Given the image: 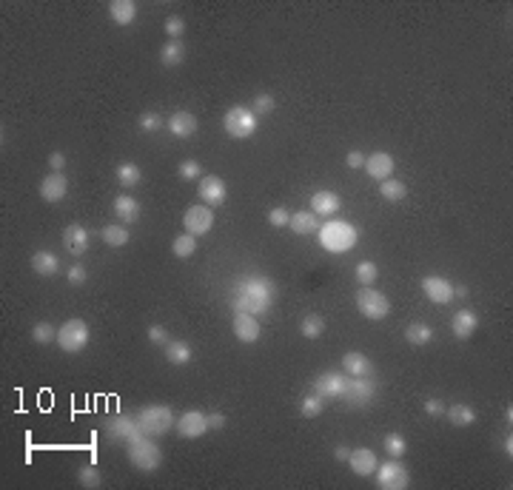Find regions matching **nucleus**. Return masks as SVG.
Returning a JSON list of instances; mask_svg holds the SVG:
<instances>
[{"mask_svg": "<svg viewBox=\"0 0 513 490\" xmlns=\"http://www.w3.org/2000/svg\"><path fill=\"white\" fill-rule=\"evenodd\" d=\"M277 283L268 277H243L234 285V311L239 314H265L277 299Z\"/></svg>", "mask_w": 513, "mask_h": 490, "instance_id": "obj_1", "label": "nucleus"}, {"mask_svg": "<svg viewBox=\"0 0 513 490\" xmlns=\"http://www.w3.org/2000/svg\"><path fill=\"white\" fill-rule=\"evenodd\" d=\"M319 245L328 251V254H345L356 245V228L348 223V220H331V223H322L319 226Z\"/></svg>", "mask_w": 513, "mask_h": 490, "instance_id": "obj_2", "label": "nucleus"}, {"mask_svg": "<svg viewBox=\"0 0 513 490\" xmlns=\"http://www.w3.org/2000/svg\"><path fill=\"white\" fill-rule=\"evenodd\" d=\"M137 422H140L143 436H152V439L166 436L171 427L177 425L168 405H148V408H143V411L137 413Z\"/></svg>", "mask_w": 513, "mask_h": 490, "instance_id": "obj_3", "label": "nucleus"}, {"mask_svg": "<svg viewBox=\"0 0 513 490\" xmlns=\"http://www.w3.org/2000/svg\"><path fill=\"white\" fill-rule=\"evenodd\" d=\"M129 462L143 473H152L163 465V450L152 436H143L129 445Z\"/></svg>", "mask_w": 513, "mask_h": 490, "instance_id": "obj_4", "label": "nucleus"}, {"mask_svg": "<svg viewBox=\"0 0 513 490\" xmlns=\"http://www.w3.org/2000/svg\"><path fill=\"white\" fill-rule=\"evenodd\" d=\"M257 114L246 106H231L223 117V129L231 140H248L254 132H257Z\"/></svg>", "mask_w": 513, "mask_h": 490, "instance_id": "obj_5", "label": "nucleus"}, {"mask_svg": "<svg viewBox=\"0 0 513 490\" xmlns=\"http://www.w3.org/2000/svg\"><path fill=\"white\" fill-rule=\"evenodd\" d=\"M88 325L83 322V319H66L63 325L57 328V345H60V351H66V354H80L86 345H88Z\"/></svg>", "mask_w": 513, "mask_h": 490, "instance_id": "obj_6", "label": "nucleus"}, {"mask_svg": "<svg viewBox=\"0 0 513 490\" xmlns=\"http://www.w3.org/2000/svg\"><path fill=\"white\" fill-rule=\"evenodd\" d=\"M356 308L365 319H385L390 314V299L382 291H374L371 285H362V291H356Z\"/></svg>", "mask_w": 513, "mask_h": 490, "instance_id": "obj_7", "label": "nucleus"}, {"mask_svg": "<svg viewBox=\"0 0 513 490\" xmlns=\"http://www.w3.org/2000/svg\"><path fill=\"white\" fill-rule=\"evenodd\" d=\"M374 476H377V487H382V490H405L411 484L408 468L400 462V459H394V456H390L388 462L377 465Z\"/></svg>", "mask_w": 513, "mask_h": 490, "instance_id": "obj_8", "label": "nucleus"}, {"mask_svg": "<svg viewBox=\"0 0 513 490\" xmlns=\"http://www.w3.org/2000/svg\"><path fill=\"white\" fill-rule=\"evenodd\" d=\"M348 382L351 377L348 374H340V371H325L314 379V393H319L322 400H345L348 393Z\"/></svg>", "mask_w": 513, "mask_h": 490, "instance_id": "obj_9", "label": "nucleus"}, {"mask_svg": "<svg viewBox=\"0 0 513 490\" xmlns=\"http://www.w3.org/2000/svg\"><path fill=\"white\" fill-rule=\"evenodd\" d=\"M197 194H200L203 205H208V208L223 205V203H226V197H228L226 180H223V177H217V174H203V177H200V186H197Z\"/></svg>", "mask_w": 513, "mask_h": 490, "instance_id": "obj_10", "label": "nucleus"}, {"mask_svg": "<svg viewBox=\"0 0 513 490\" xmlns=\"http://www.w3.org/2000/svg\"><path fill=\"white\" fill-rule=\"evenodd\" d=\"M183 226H186V234H191V237L208 234L211 226H214V208H208V205H191L186 211V217H183Z\"/></svg>", "mask_w": 513, "mask_h": 490, "instance_id": "obj_11", "label": "nucleus"}, {"mask_svg": "<svg viewBox=\"0 0 513 490\" xmlns=\"http://www.w3.org/2000/svg\"><path fill=\"white\" fill-rule=\"evenodd\" d=\"M174 431H177V436H183V439H200L203 434H208V413H203V411H186L183 416L177 419Z\"/></svg>", "mask_w": 513, "mask_h": 490, "instance_id": "obj_12", "label": "nucleus"}, {"mask_svg": "<svg viewBox=\"0 0 513 490\" xmlns=\"http://www.w3.org/2000/svg\"><path fill=\"white\" fill-rule=\"evenodd\" d=\"M106 427H109V436H111V439H123L126 445L143 439V431H140L137 416H114V419L106 422Z\"/></svg>", "mask_w": 513, "mask_h": 490, "instance_id": "obj_13", "label": "nucleus"}, {"mask_svg": "<svg viewBox=\"0 0 513 490\" xmlns=\"http://www.w3.org/2000/svg\"><path fill=\"white\" fill-rule=\"evenodd\" d=\"M422 291H425V297L434 305H448L450 299H454V283H448L445 277H436V274L422 280Z\"/></svg>", "mask_w": 513, "mask_h": 490, "instance_id": "obj_14", "label": "nucleus"}, {"mask_svg": "<svg viewBox=\"0 0 513 490\" xmlns=\"http://www.w3.org/2000/svg\"><path fill=\"white\" fill-rule=\"evenodd\" d=\"M231 328H234V336H237V340L246 342V345H254V342L260 340V322H257L254 314H239V311H234Z\"/></svg>", "mask_w": 513, "mask_h": 490, "instance_id": "obj_15", "label": "nucleus"}, {"mask_svg": "<svg viewBox=\"0 0 513 490\" xmlns=\"http://www.w3.org/2000/svg\"><path fill=\"white\" fill-rule=\"evenodd\" d=\"M66 194H69V180H66L63 174L52 171L49 177L40 180V200H46V203H60Z\"/></svg>", "mask_w": 513, "mask_h": 490, "instance_id": "obj_16", "label": "nucleus"}, {"mask_svg": "<svg viewBox=\"0 0 513 490\" xmlns=\"http://www.w3.org/2000/svg\"><path fill=\"white\" fill-rule=\"evenodd\" d=\"M374 393H377V385L371 382V377H362V379H354V377H351L348 393H345V402L362 408V405H368V402L374 400Z\"/></svg>", "mask_w": 513, "mask_h": 490, "instance_id": "obj_17", "label": "nucleus"}, {"mask_svg": "<svg viewBox=\"0 0 513 490\" xmlns=\"http://www.w3.org/2000/svg\"><path fill=\"white\" fill-rule=\"evenodd\" d=\"M88 239H92V234H88V228H83L80 223H69L63 228V245H66V248L74 257H80V254L88 251Z\"/></svg>", "mask_w": 513, "mask_h": 490, "instance_id": "obj_18", "label": "nucleus"}, {"mask_svg": "<svg viewBox=\"0 0 513 490\" xmlns=\"http://www.w3.org/2000/svg\"><path fill=\"white\" fill-rule=\"evenodd\" d=\"M365 171L371 180H388L390 174H394V157L388 155V151H374V155L365 157Z\"/></svg>", "mask_w": 513, "mask_h": 490, "instance_id": "obj_19", "label": "nucleus"}, {"mask_svg": "<svg viewBox=\"0 0 513 490\" xmlns=\"http://www.w3.org/2000/svg\"><path fill=\"white\" fill-rule=\"evenodd\" d=\"M342 368L345 374L354 377V379H362V377H374V362L362 354V351H348L342 356Z\"/></svg>", "mask_w": 513, "mask_h": 490, "instance_id": "obj_20", "label": "nucleus"}, {"mask_svg": "<svg viewBox=\"0 0 513 490\" xmlns=\"http://www.w3.org/2000/svg\"><path fill=\"white\" fill-rule=\"evenodd\" d=\"M348 465H351V471L356 476H371L379 462H377V456H374L371 448H354L351 456H348Z\"/></svg>", "mask_w": 513, "mask_h": 490, "instance_id": "obj_21", "label": "nucleus"}, {"mask_svg": "<svg viewBox=\"0 0 513 490\" xmlns=\"http://www.w3.org/2000/svg\"><path fill=\"white\" fill-rule=\"evenodd\" d=\"M168 132H171L174 137H180V140L194 137V132H197V117H194L191 111H174V114L168 117Z\"/></svg>", "mask_w": 513, "mask_h": 490, "instance_id": "obj_22", "label": "nucleus"}, {"mask_svg": "<svg viewBox=\"0 0 513 490\" xmlns=\"http://www.w3.org/2000/svg\"><path fill=\"white\" fill-rule=\"evenodd\" d=\"M340 208H342V200L334 191H317L311 197V211L317 217H331V214H337Z\"/></svg>", "mask_w": 513, "mask_h": 490, "instance_id": "obj_23", "label": "nucleus"}, {"mask_svg": "<svg viewBox=\"0 0 513 490\" xmlns=\"http://www.w3.org/2000/svg\"><path fill=\"white\" fill-rule=\"evenodd\" d=\"M479 328V317L473 311H457L454 319H450V331H454L457 340H471Z\"/></svg>", "mask_w": 513, "mask_h": 490, "instance_id": "obj_24", "label": "nucleus"}, {"mask_svg": "<svg viewBox=\"0 0 513 490\" xmlns=\"http://www.w3.org/2000/svg\"><path fill=\"white\" fill-rule=\"evenodd\" d=\"M319 217L314 211H297V214H291V220H288V228L294 231V234H314V231H319Z\"/></svg>", "mask_w": 513, "mask_h": 490, "instance_id": "obj_25", "label": "nucleus"}, {"mask_svg": "<svg viewBox=\"0 0 513 490\" xmlns=\"http://www.w3.org/2000/svg\"><path fill=\"white\" fill-rule=\"evenodd\" d=\"M109 15L117 26H132L137 17V3L134 0H111L109 3Z\"/></svg>", "mask_w": 513, "mask_h": 490, "instance_id": "obj_26", "label": "nucleus"}, {"mask_svg": "<svg viewBox=\"0 0 513 490\" xmlns=\"http://www.w3.org/2000/svg\"><path fill=\"white\" fill-rule=\"evenodd\" d=\"M114 214L120 223H137L140 220V203L129 194H120L114 197Z\"/></svg>", "mask_w": 513, "mask_h": 490, "instance_id": "obj_27", "label": "nucleus"}, {"mask_svg": "<svg viewBox=\"0 0 513 490\" xmlns=\"http://www.w3.org/2000/svg\"><path fill=\"white\" fill-rule=\"evenodd\" d=\"M32 271L38 274V277H54V274L60 271L57 254H52V251H35V257H32Z\"/></svg>", "mask_w": 513, "mask_h": 490, "instance_id": "obj_28", "label": "nucleus"}, {"mask_svg": "<svg viewBox=\"0 0 513 490\" xmlns=\"http://www.w3.org/2000/svg\"><path fill=\"white\" fill-rule=\"evenodd\" d=\"M445 416H448V422L454 425V427H471V425L476 422V411H473L471 405H465V402L450 405V408L445 411Z\"/></svg>", "mask_w": 513, "mask_h": 490, "instance_id": "obj_29", "label": "nucleus"}, {"mask_svg": "<svg viewBox=\"0 0 513 490\" xmlns=\"http://www.w3.org/2000/svg\"><path fill=\"white\" fill-rule=\"evenodd\" d=\"M405 340H408V345L422 348V345H428V342L434 340V328H431L428 322H411V325L405 328Z\"/></svg>", "mask_w": 513, "mask_h": 490, "instance_id": "obj_30", "label": "nucleus"}, {"mask_svg": "<svg viewBox=\"0 0 513 490\" xmlns=\"http://www.w3.org/2000/svg\"><path fill=\"white\" fill-rule=\"evenodd\" d=\"M191 356H194V351H191L189 342H183V340H168V345H166V359H168L171 365H189Z\"/></svg>", "mask_w": 513, "mask_h": 490, "instance_id": "obj_31", "label": "nucleus"}, {"mask_svg": "<svg viewBox=\"0 0 513 490\" xmlns=\"http://www.w3.org/2000/svg\"><path fill=\"white\" fill-rule=\"evenodd\" d=\"M160 60L163 66H180L186 60V46L183 40H166L163 49H160Z\"/></svg>", "mask_w": 513, "mask_h": 490, "instance_id": "obj_32", "label": "nucleus"}, {"mask_svg": "<svg viewBox=\"0 0 513 490\" xmlns=\"http://www.w3.org/2000/svg\"><path fill=\"white\" fill-rule=\"evenodd\" d=\"M114 174H117V182H120V186H126V189L140 186V180H143V168H140L137 163H120Z\"/></svg>", "mask_w": 513, "mask_h": 490, "instance_id": "obj_33", "label": "nucleus"}, {"mask_svg": "<svg viewBox=\"0 0 513 490\" xmlns=\"http://www.w3.org/2000/svg\"><path fill=\"white\" fill-rule=\"evenodd\" d=\"M100 237H103L106 245H111V248H123V245L129 242V228L123 223H111L100 231Z\"/></svg>", "mask_w": 513, "mask_h": 490, "instance_id": "obj_34", "label": "nucleus"}, {"mask_svg": "<svg viewBox=\"0 0 513 490\" xmlns=\"http://www.w3.org/2000/svg\"><path fill=\"white\" fill-rule=\"evenodd\" d=\"M299 331H303L306 340H319L325 333V319L319 314H306L303 322H299Z\"/></svg>", "mask_w": 513, "mask_h": 490, "instance_id": "obj_35", "label": "nucleus"}, {"mask_svg": "<svg viewBox=\"0 0 513 490\" xmlns=\"http://www.w3.org/2000/svg\"><path fill=\"white\" fill-rule=\"evenodd\" d=\"M379 194H382L385 200H390V203H400V200H405L408 189H405V182H400V180H394V177H388V180L379 182Z\"/></svg>", "mask_w": 513, "mask_h": 490, "instance_id": "obj_36", "label": "nucleus"}, {"mask_svg": "<svg viewBox=\"0 0 513 490\" xmlns=\"http://www.w3.org/2000/svg\"><path fill=\"white\" fill-rule=\"evenodd\" d=\"M171 251H174V257H180V260H189V257L197 251V237L180 234V237L171 242Z\"/></svg>", "mask_w": 513, "mask_h": 490, "instance_id": "obj_37", "label": "nucleus"}, {"mask_svg": "<svg viewBox=\"0 0 513 490\" xmlns=\"http://www.w3.org/2000/svg\"><path fill=\"white\" fill-rule=\"evenodd\" d=\"M322 411H325V400L319 393H311V396H306V400L299 402V413H303L306 419H317Z\"/></svg>", "mask_w": 513, "mask_h": 490, "instance_id": "obj_38", "label": "nucleus"}, {"mask_svg": "<svg viewBox=\"0 0 513 490\" xmlns=\"http://www.w3.org/2000/svg\"><path fill=\"white\" fill-rule=\"evenodd\" d=\"M163 126H166V117H163L160 111H143V114H140V129H143L145 134L163 132Z\"/></svg>", "mask_w": 513, "mask_h": 490, "instance_id": "obj_39", "label": "nucleus"}, {"mask_svg": "<svg viewBox=\"0 0 513 490\" xmlns=\"http://www.w3.org/2000/svg\"><path fill=\"white\" fill-rule=\"evenodd\" d=\"M32 340L38 345H52V342H57V328L52 322H38L32 328Z\"/></svg>", "mask_w": 513, "mask_h": 490, "instance_id": "obj_40", "label": "nucleus"}, {"mask_svg": "<svg viewBox=\"0 0 513 490\" xmlns=\"http://www.w3.org/2000/svg\"><path fill=\"white\" fill-rule=\"evenodd\" d=\"M377 277H379V268H377L371 260H362V262L356 265V280H359V285H374Z\"/></svg>", "mask_w": 513, "mask_h": 490, "instance_id": "obj_41", "label": "nucleus"}, {"mask_svg": "<svg viewBox=\"0 0 513 490\" xmlns=\"http://www.w3.org/2000/svg\"><path fill=\"white\" fill-rule=\"evenodd\" d=\"M77 482L83 484V487H88V490H95V487H100V471H97V465H83L80 468V473H77Z\"/></svg>", "mask_w": 513, "mask_h": 490, "instance_id": "obj_42", "label": "nucleus"}, {"mask_svg": "<svg viewBox=\"0 0 513 490\" xmlns=\"http://www.w3.org/2000/svg\"><path fill=\"white\" fill-rule=\"evenodd\" d=\"M405 450H408L405 436H400V434H388V436H385V453H388V456L400 459V456H405Z\"/></svg>", "mask_w": 513, "mask_h": 490, "instance_id": "obj_43", "label": "nucleus"}, {"mask_svg": "<svg viewBox=\"0 0 513 490\" xmlns=\"http://www.w3.org/2000/svg\"><path fill=\"white\" fill-rule=\"evenodd\" d=\"M274 109H277L274 95H268V91H262V95H257V97H254V109H251V111H254L257 117H262V114H271Z\"/></svg>", "mask_w": 513, "mask_h": 490, "instance_id": "obj_44", "label": "nucleus"}, {"mask_svg": "<svg viewBox=\"0 0 513 490\" xmlns=\"http://www.w3.org/2000/svg\"><path fill=\"white\" fill-rule=\"evenodd\" d=\"M166 35L171 38V40H180L186 35V20L180 17V15H171V17H166Z\"/></svg>", "mask_w": 513, "mask_h": 490, "instance_id": "obj_45", "label": "nucleus"}, {"mask_svg": "<svg viewBox=\"0 0 513 490\" xmlns=\"http://www.w3.org/2000/svg\"><path fill=\"white\" fill-rule=\"evenodd\" d=\"M177 174L183 180H197V177H203V166L197 160H183V163H180V168H177Z\"/></svg>", "mask_w": 513, "mask_h": 490, "instance_id": "obj_46", "label": "nucleus"}, {"mask_svg": "<svg viewBox=\"0 0 513 490\" xmlns=\"http://www.w3.org/2000/svg\"><path fill=\"white\" fill-rule=\"evenodd\" d=\"M288 220H291V214H288L283 205H277V208H271V211H268V223L274 226V228H285V226H288Z\"/></svg>", "mask_w": 513, "mask_h": 490, "instance_id": "obj_47", "label": "nucleus"}, {"mask_svg": "<svg viewBox=\"0 0 513 490\" xmlns=\"http://www.w3.org/2000/svg\"><path fill=\"white\" fill-rule=\"evenodd\" d=\"M148 342L166 348V345H168V331H166L163 325H152V328H148Z\"/></svg>", "mask_w": 513, "mask_h": 490, "instance_id": "obj_48", "label": "nucleus"}, {"mask_svg": "<svg viewBox=\"0 0 513 490\" xmlns=\"http://www.w3.org/2000/svg\"><path fill=\"white\" fill-rule=\"evenodd\" d=\"M66 280H69L72 285H83V283L88 280V274H86V268H83V265H72V268L66 271Z\"/></svg>", "mask_w": 513, "mask_h": 490, "instance_id": "obj_49", "label": "nucleus"}, {"mask_svg": "<svg viewBox=\"0 0 513 490\" xmlns=\"http://www.w3.org/2000/svg\"><path fill=\"white\" fill-rule=\"evenodd\" d=\"M49 168L57 171V174H63V168H66V155H63V151H52V155H49Z\"/></svg>", "mask_w": 513, "mask_h": 490, "instance_id": "obj_50", "label": "nucleus"}, {"mask_svg": "<svg viewBox=\"0 0 513 490\" xmlns=\"http://www.w3.org/2000/svg\"><path fill=\"white\" fill-rule=\"evenodd\" d=\"M223 427H226V413L211 411L208 413V431H223Z\"/></svg>", "mask_w": 513, "mask_h": 490, "instance_id": "obj_51", "label": "nucleus"}, {"mask_svg": "<svg viewBox=\"0 0 513 490\" xmlns=\"http://www.w3.org/2000/svg\"><path fill=\"white\" fill-rule=\"evenodd\" d=\"M422 408H425V413H428V416H442V413H445L442 400H425V405H422Z\"/></svg>", "mask_w": 513, "mask_h": 490, "instance_id": "obj_52", "label": "nucleus"}, {"mask_svg": "<svg viewBox=\"0 0 513 490\" xmlns=\"http://www.w3.org/2000/svg\"><path fill=\"white\" fill-rule=\"evenodd\" d=\"M348 168H365V155H362V151H351V155H348Z\"/></svg>", "mask_w": 513, "mask_h": 490, "instance_id": "obj_53", "label": "nucleus"}, {"mask_svg": "<svg viewBox=\"0 0 513 490\" xmlns=\"http://www.w3.org/2000/svg\"><path fill=\"white\" fill-rule=\"evenodd\" d=\"M348 456H351V450L345 445H337L334 448V459H337V462H348Z\"/></svg>", "mask_w": 513, "mask_h": 490, "instance_id": "obj_54", "label": "nucleus"}, {"mask_svg": "<svg viewBox=\"0 0 513 490\" xmlns=\"http://www.w3.org/2000/svg\"><path fill=\"white\" fill-rule=\"evenodd\" d=\"M502 448H505V453H507V459H510V456H513V439H510V434L505 436V445H502Z\"/></svg>", "mask_w": 513, "mask_h": 490, "instance_id": "obj_55", "label": "nucleus"}, {"mask_svg": "<svg viewBox=\"0 0 513 490\" xmlns=\"http://www.w3.org/2000/svg\"><path fill=\"white\" fill-rule=\"evenodd\" d=\"M454 297H462V299H465V297H468V288H465V285H454Z\"/></svg>", "mask_w": 513, "mask_h": 490, "instance_id": "obj_56", "label": "nucleus"}, {"mask_svg": "<svg viewBox=\"0 0 513 490\" xmlns=\"http://www.w3.org/2000/svg\"><path fill=\"white\" fill-rule=\"evenodd\" d=\"M505 422H507V425H510V422H513V408H510V405H507V408H505Z\"/></svg>", "mask_w": 513, "mask_h": 490, "instance_id": "obj_57", "label": "nucleus"}]
</instances>
